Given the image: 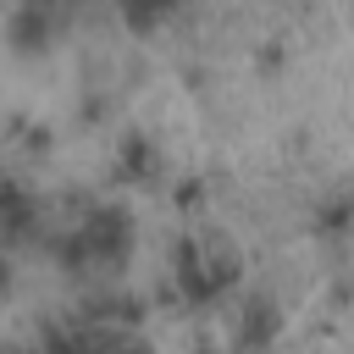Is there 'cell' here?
<instances>
[{"mask_svg": "<svg viewBox=\"0 0 354 354\" xmlns=\"http://www.w3.org/2000/svg\"><path fill=\"white\" fill-rule=\"evenodd\" d=\"M122 171H138V183H149V171H155V149H149L144 138H127V149H122Z\"/></svg>", "mask_w": 354, "mask_h": 354, "instance_id": "6da1fadb", "label": "cell"}, {"mask_svg": "<svg viewBox=\"0 0 354 354\" xmlns=\"http://www.w3.org/2000/svg\"><path fill=\"white\" fill-rule=\"evenodd\" d=\"M44 28H50V17H44V11H22V17H11V33H17L22 44H28V39H39Z\"/></svg>", "mask_w": 354, "mask_h": 354, "instance_id": "7a4b0ae2", "label": "cell"}, {"mask_svg": "<svg viewBox=\"0 0 354 354\" xmlns=\"http://www.w3.org/2000/svg\"><path fill=\"white\" fill-rule=\"evenodd\" d=\"M0 282H6V266H0Z\"/></svg>", "mask_w": 354, "mask_h": 354, "instance_id": "3957f363", "label": "cell"}]
</instances>
